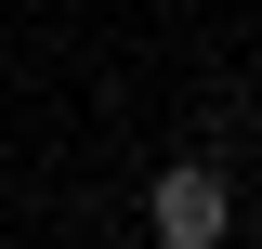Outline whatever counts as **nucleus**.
I'll list each match as a JSON object with an SVG mask.
<instances>
[{"instance_id": "nucleus-1", "label": "nucleus", "mask_w": 262, "mask_h": 249, "mask_svg": "<svg viewBox=\"0 0 262 249\" xmlns=\"http://www.w3.org/2000/svg\"><path fill=\"white\" fill-rule=\"evenodd\" d=\"M158 236H170V249H210V236H223V184H210L196 157L158 184Z\"/></svg>"}]
</instances>
